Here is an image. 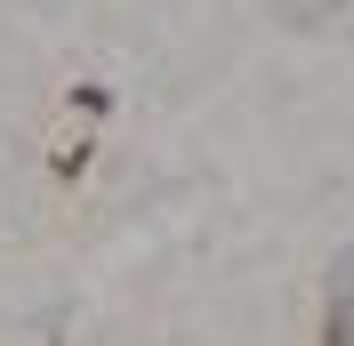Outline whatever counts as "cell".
<instances>
[{
    "label": "cell",
    "mask_w": 354,
    "mask_h": 346,
    "mask_svg": "<svg viewBox=\"0 0 354 346\" xmlns=\"http://www.w3.org/2000/svg\"><path fill=\"white\" fill-rule=\"evenodd\" d=\"M330 346H354V258H338L330 274Z\"/></svg>",
    "instance_id": "6da1fadb"
}]
</instances>
